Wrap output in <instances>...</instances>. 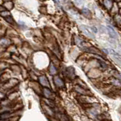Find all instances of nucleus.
Listing matches in <instances>:
<instances>
[{
    "instance_id": "6e6552de",
    "label": "nucleus",
    "mask_w": 121,
    "mask_h": 121,
    "mask_svg": "<svg viewBox=\"0 0 121 121\" xmlns=\"http://www.w3.org/2000/svg\"><path fill=\"white\" fill-rule=\"evenodd\" d=\"M82 12L83 15H84L85 17H88V18L90 17V16H91V12H90V11L88 9H83L82 11Z\"/></svg>"
},
{
    "instance_id": "39448f33",
    "label": "nucleus",
    "mask_w": 121,
    "mask_h": 121,
    "mask_svg": "<svg viewBox=\"0 0 121 121\" xmlns=\"http://www.w3.org/2000/svg\"><path fill=\"white\" fill-rule=\"evenodd\" d=\"M39 82L41 83L43 86L45 87H49V82L45 76H41L39 77Z\"/></svg>"
},
{
    "instance_id": "423d86ee",
    "label": "nucleus",
    "mask_w": 121,
    "mask_h": 121,
    "mask_svg": "<svg viewBox=\"0 0 121 121\" xmlns=\"http://www.w3.org/2000/svg\"><path fill=\"white\" fill-rule=\"evenodd\" d=\"M67 75L70 78H73L75 77V73H74V69L73 67H68L67 69Z\"/></svg>"
},
{
    "instance_id": "9b49d317",
    "label": "nucleus",
    "mask_w": 121,
    "mask_h": 121,
    "mask_svg": "<svg viewBox=\"0 0 121 121\" xmlns=\"http://www.w3.org/2000/svg\"><path fill=\"white\" fill-rule=\"evenodd\" d=\"M45 103H46L48 106H50V107H54V106H55L54 101H52V100H50L49 98H48V99H45Z\"/></svg>"
},
{
    "instance_id": "f257e3e1",
    "label": "nucleus",
    "mask_w": 121,
    "mask_h": 121,
    "mask_svg": "<svg viewBox=\"0 0 121 121\" xmlns=\"http://www.w3.org/2000/svg\"><path fill=\"white\" fill-rule=\"evenodd\" d=\"M79 29L82 30V32L83 33H85L87 36L89 37H92L94 38V34H93V31L91 27H89V26H79Z\"/></svg>"
},
{
    "instance_id": "ddd939ff",
    "label": "nucleus",
    "mask_w": 121,
    "mask_h": 121,
    "mask_svg": "<svg viewBox=\"0 0 121 121\" xmlns=\"http://www.w3.org/2000/svg\"><path fill=\"white\" fill-rule=\"evenodd\" d=\"M76 43H77L79 47H82V43H83V41L80 39V38L76 37Z\"/></svg>"
},
{
    "instance_id": "20e7f679",
    "label": "nucleus",
    "mask_w": 121,
    "mask_h": 121,
    "mask_svg": "<svg viewBox=\"0 0 121 121\" xmlns=\"http://www.w3.org/2000/svg\"><path fill=\"white\" fill-rule=\"evenodd\" d=\"M54 82L58 87H63L64 85L63 80L59 77H58V76H55L54 77Z\"/></svg>"
},
{
    "instance_id": "4468645a",
    "label": "nucleus",
    "mask_w": 121,
    "mask_h": 121,
    "mask_svg": "<svg viewBox=\"0 0 121 121\" xmlns=\"http://www.w3.org/2000/svg\"><path fill=\"white\" fill-rule=\"evenodd\" d=\"M10 116V113L9 112H5V113H2V114L1 115V120H4V119H6L8 118Z\"/></svg>"
},
{
    "instance_id": "2eb2a0df",
    "label": "nucleus",
    "mask_w": 121,
    "mask_h": 121,
    "mask_svg": "<svg viewBox=\"0 0 121 121\" xmlns=\"http://www.w3.org/2000/svg\"><path fill=\"white\" fill-rule=\"evenodd\" d=\"M99 63L101 64V65L102 66V67H107V64H106L104 61L102 62L101 60H99Z\"/></svg>"
},
{
    "instance_id": "7ed1b4c3",
    "label": "nucleus",
    "mask_w": 121,
    "mask_h": 121,
    "mask_svg": "<svg viewBox=\"0 0 121 121\" xmlns=\"http://www.w3.org/2000/svg\"><path fill=\"white\" fill-rule=\"evenodd\" d=\"M108 32L109 36H111V38H113V39H117V36H118L117 32L115 31L114 30H113V27H111V26H108Z\"/></svg>"
},
{
    "instance_id": "f03ea898",
    "label": "nucleus",
    "mask_w": 121,
    "mask_h": 121,
    "mask_svg": "<svg viewBox=\"0 0 121 121\" xmlns=\"http://www.w3.org/2000/svg\"><path fill=\"white\" fill-rule=\"evenodd\" d=\"M108 52H110V55H111L112 58L114 60H116V61L117 63H119L121 65V56H120V55H119L118 53L116 52L114 50H113V49H109Z\"/></svg>"
},
{
    "instance_id": "9d476101",
    "label": "nucleus",
    "mask_w": 121,
    "mask_h": 121,
    "mask_svg": "<svg viewBox=\"0 0 121 121\" xmlns=\"http://www.w3.org/2000/svg\"><path fill=\"white\" fill-rule=\"evenodd\" d=\"M49 72L52 75H54L56 73V69H55V67L52 64H50V67H49Z\"/></svg>"
},
{
    "instance_id": "dca6fc26",
    "label": "nucleus",
    "mask_w": 121,
    "mask_h": 121,
    "mask_svg": "<svg viewBox=\"0 0 121 121\" xmlns=\"http://www.w3.org/2000/svg\"><path fill=\"white\" fill-rule=\"evenodd\" d=\"M54 2H55V3H59V0H54Z\"/></svg>"
},
{
    "instance_id": "1a4fd4ad",
    "label": "nucleus",
    "mask_w": 121,
    "mask_h": 121,
    "mask_svg": "<svg viewBox=\"0 0 121 121\" xmlns=\"http://www.w3.org/2000/svg\"><path fill=\"white\" fill-rule=\"evenodd\" d=\"M104 5L106 6V8L107 9H111V6H112V2L111 1V0H104Z\"/></svg>"
},
{
    "instance_id": "f8f14e48",
    "label": "nucleus",
    "mask_w": 121,
    "mask_h": 121,
    "mask_svg": "<svg viewBox=\"0 0 121 121\" xmlns=\"http://www.w3.org/2000/svg\"><path fill=\"white\" fill-rule=\"evenodd\" d=\"M5 21H7V22H9V23H10V24H12V23L14 22V20H13V17L11 16V15H8V16H6L5 17Z\"/></svg>"
},
{
    "instance_id": "0eeeda50",
    "label": "nucleus",
    "mask_w": 121,
    "mask_h": 121,
    "mask_svg": "<svg viewBox=\"0 0 121 121\" xmlns=\"http://www.w3.org/2000/svg\"><path fill=\"white\" fill-rule=\"evenodd\" d=\"M44 95L47 98H50L52 96V93L51 92V90L48 89V88H45L44 89Z\"/></svg>"
}]
</instances>
